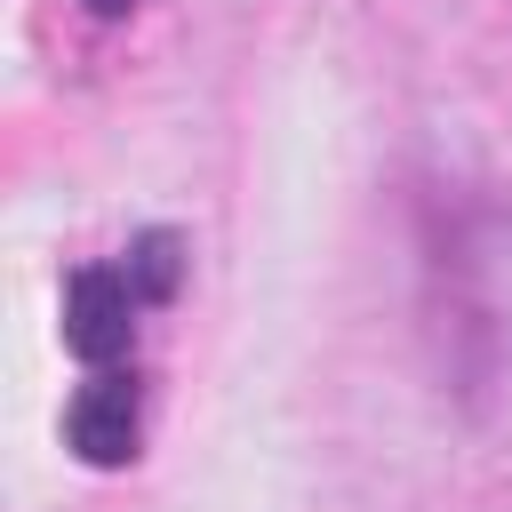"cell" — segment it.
I'll return each instance as SVG.
<instances>
[{
  "instance_id": "cell-2",
  "label": "cell",
  "mask_w": 512,
  "mask_h": 512,
  "mask_svg": "<svg viewBox=\"0 0 512 512\" xmlns=\"http://www.w3.org/2000/svg\"><path fill=\"white\" fill-rule=\"evenodd\" d=\"M64 440L88 456V464H128L136 456V376L120 368H96L72 408H64Z\"/></svg>"
},
{
  "instance_id": "cell-1",
  "label": "cell",
  "mask_w": 512,
  "mask_h": 512,
  "mask_svg": "<svg viewBox=\"0 0 512 512\" xmlns=\"http://www.w3.org/2000/svg\"><path fill=\"white\" fill-rule=\"evenodd\" d=\"M152 296L136 288V272H128V256L120 264H80L72 280H64V344L88 360V368H112L128 344H136V312H144Z\"/></svg>"
},
{
  "instance_id": "cell-3",
  "label": "cell",
  "mask_w": 512,
  "mask_h": 512,
  "mask_svg": "<svg viewBox=\"0 0 512 512\" xmlns=\"http://www.w3.org/2000/svg\"><path fill=\"white\" fill-rule=\"evenodd\" d=\"M128 272H136V288H144L152 304H168V296H176V232H144V240L128 248Z\"/></svg>"
},
{
  "instance_id": "cell-4",
  "label": "cell",
  "mask_w": 512,
  "mask_h": 512,
  "mask_svg": "<svg viewBox=\"0 0 512 512\" xmlns=\"http://www.w3.org/2000/svg\"><path fill=\"white\" fill-rule=\"evenodd\" d=\"M88 8H96V16H128L136 0H88Z\"/></svg>"
}]
</instances>
